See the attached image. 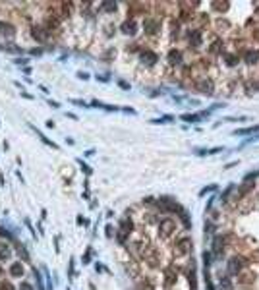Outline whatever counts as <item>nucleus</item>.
<instances>
[{
    "instance_id": "nucleus-1",
    "label": "nucleus",
    "mask_w": 259,
    "mask_h": 290,
    "mask_svg": "<svg viewBox=\"0 0 259 290\" xmlns=\"http://www.w3.org/2000/svg\"><path fill=\"white\" fill-rule=\"evenodd\" d=\"M189 250H192V244H189L188 238H182L178 244L174 246V255L176 257H186L189 253Z\"/></svg>"
},
{
    "instance_id": "nucleus-2",
    "label": "nucleus",
    "mask_w": 259,
    "mask_h": 290,
    "mask_svg": "<svg viewBox=\"0 0 259 290\" xmlns=\"http://www.w3.org/2000/svg\"><path fill=\"white\" fill-rule=\"evenodd\" d=\"M176 232V222L172 219H164V220H161V234L162 236H172Z\"/></svg>"
},
{
    "instance_id": "nucleus-3",
    "label": "nucleus",
    "mask_w": 259,
    "mask_h": 290,
    "mask_svg": "<svg viewBox=\"0 0 259 290\" xmlns=\"http://www.w3.org/2000/svg\"><path fill=\"white\" fill-rule=\"evenodd\" d=\"M10 273H12L14 277H21V275H23V267H21V263H14L12 267H10Z\"/></svg>"
},
{
    "instance_id": "nucleus-4",
    "label": "nucleus",
    "mask_w": 259,
    "mask_h": 290,
    "mask_svg": "<svg viewBox=\"0 0 259 290\" xmlns=\"http://www.w3.org/2000/svg\"><path fill=\"white\" fill-rule=\"evenodd\" d=\"M31 33H33V37L37 39V41H45V37H46L45 31H43V27H33Z\"/></svg>"
},
{
    "instance_id": "nucleus-5",
    "label": "nucleus",
    "mask_w": 259,
    "mask_h": 290,
    "mask_svg": "<svg viewBox=\"0 0 259 290\" xmlns=\"http://www.w3.org/2000/svg\"><path fill=\"white\" fill-rule=\"evenodd\" d=\"M168 58H170V62H172V64H178V62H180V58H182V54L178 50H172L168 54Z\"/></svg>"
},
{
    "instance_id": "nucleus-6",
    "label": "nucleus",
    "mask_w": 259,
    "mask_h": 290,
    "mask_svg": "<svg viewBox=\"0 0 259 290\" xmlns=\"http://www.w3.org/2000/svg\"><path fill=\"white\" fill-rule=\"evenodd\" d=\"M182 120H186V122H197V120H199V116H197V114H184V116H182Z\"/></svg>"
},
{
    "instance_id": "nucleus-7",
    "label": "nucleus",
    "mask_w": 259,
    "mask_h": 290,
    "mask_svg": "<svg viewBox=\"0 0 259 290\" xmlns=\"http://www.w3.org/2000/svg\"><path fill=\"white\" fill-rule=\"evenodd\" d=\"M122 230H124V232H132V230H134L132 220H130V222H128V220H124V222H122Z\"/></svg>"
},
{
    "instance_id": "nucleus-8",
    "label": "nucleus",
    "mask_w": 259,
    "mask_h": 290,
    "mask_svg": "<svg viewBox=\"0 0 259 290\" xmlns=\"http://www.w3.org/2000/svg\"><path fill=\"white\" fill-rule=\"evenodd\" d=\"M124 31L126 33H134V23L130 21V23H124Z\"/></svg>"
},
{
    "instance_id": "nucleus-9",
    "label": "nucleus",
    "mask_w": 259,
    "mask_h": 290,
    "mask_svg": "<svg viewBox=\"0 0 259 290\" xmlns=\"http://www.w3.org/2000/svg\"><path fill=\"white\" fill-rule=\"evenodd\" d=\"M201 91L203 93H211V83H201Z\"/></svg>"
},
{
    "instance_id": "nucleus-10",
    "label": "nucleus",
    "mask_w": 259,
    "mask_h": 290,
    "mask_svg": "<svg viewBox=\"0 0 259 290\" xmlns=\"http://www.w3.org/2000/svg\"><path fill=\"white\" fill-rule=\"evenodd\" d=\"M0 257H8V248H4V246L0 248Z\"/></svg>"
},
{
    "instance_id": "nucleus-11",
    "label": "nucleus",
    "mask_w": 259,
    "mask_h": 290,
    "mask_svg": "<svg viewBox=\"0 0 259 290\" xmlns=\"http://www.w3.org/2000/svg\"><path fill=\"white\" fill-rule=\"evenodd\" d=\"M0 288H2V290H12V284H10V282H2Z\"/></svg>"
},
{
    "instance_id": "nucleus-12",
    "label": "nucleus",
    "mask_w": 259,
    "mask_h": 290,
    "mask_svg": "<svg viewBox=\"0 0 259 290\" xmlns=\"http://www.w3.org/2000/svg\"><path fill=\"white\" fill-rule=\"evenodd\" d=\"M21 290H31V286L29 284H21Z\"/></svg>"
},
{
    "instance_id": "nucleus-13",
    "label": "nucleus",
    "mask_w": 259,
    "mask_h": 290,
    "mask_svg": "<svg viewBox=\"0 0 259 290\" xmlns=\"http://www.w3.org/2000/svg\"><path fill=\"white\" fill-rule=\"evenodd\" d=\"M0 273H2V269H0Z\"/></svg>"
}]
</instances>
